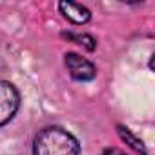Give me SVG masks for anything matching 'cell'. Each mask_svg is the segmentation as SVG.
<instances>
[{
  "mask_svg": "<svg viewBox=\"0 0 155 155\" xmlns=\"http://www.w3.org/2000/svg\"><path fill=\"white\" fill-rule=\"evenodd\" d=\"M81 146L69 131L49 126L42 130L33 142V155H79Z\"/></svg>",
  "mask_w": 155,
  "mask_h": 155,
  "instance_id": "cell-1",
  "label": "cell"
},
{
  "mask_svg": "<svg viewBox=\"0 0 155 155\" xmlns=\"http://www.w3.org/2000/svg\"><path fill=\"white\" fill-rule=\"evenodd\" d=\"M20 104V95L17 91V88L6 81H0V126L8 124Z\"/></svg>",
  "mask_w": 155,
  "mask_h": 155,
  "instance_id": "cell-2",
  "label": "cell"
},
{
  "mask_svg": "<svg viewBox=\"0 0 155 155\" xmlns=\"http://www.w3.org/2000/svg\"><path fill=\"white\" fill-rule=\"evenodd\" d=\"M64 58H66L64 62H66V68H68V71L71 75V79L81 81V82L95 79V75H97L95 66L88 58H84L82 55H79V53H66Z\"/></svg>",
  "mask_w": 155,
  "mask_h": 155,
  "instance_id": "cell-3",
  "label": "cell"
},
{
  "mask_svg": "<svg viewBox=\"0 0 155 155\" xmlns=\"http://www.w3.org/2000/svg\"><path fill=\"white\" fill-rule=\"evenodd\" d=\"M60 13L73 24H86L91 18V13L88 8H84L82 4H75V2H60L58 4Z\"/></svg>",
  "mask_w": 155,
  "mask_h": 155,
  "instance_id": "cell-4",
  "label": "cell"
},
{
  "mask_svg": "<svg viewBox=\"0 0 155 155\" xmlns=\"http://www.w3.org/2000/svg\"><path fill=\"white\" fill-rule=\"evenodd\" d=\"M117 130H119V137H120L128 146H131L135 151H139V153L146 155V148H144V142H142L140 139H137V137H135L128 128H124V126H119Z\"/></svg>",
  "mask_w": 155,
  "mask_h": 155,
  "instance_id": "cell-5",
  "label": "cell"
},
{
  "mask_svg": "<svg viewBox=\"0 0 155 155\" xmlns=\"http://www.w3.org/2000/svg\"><path fill=\"white\" fill-rule=\"evenodd\" d=\"M64 37L69 38V40H75V42H81V46L84 44L90 51H93V49H95V44H97V42H95L91 37H88V35H82V37H81V35H79V37H77V35H64Z\"/></svg>",
  "mask_w": 155,
  "mask_h": 155,
  "instance_id": "cell-6",
  "label": "cell"
},
{
  "mask_svg": "<svg viewBox=\"0 0 155 155\" xmlns=\"http://www.w3.org/2000/svg\"><path fill=\"white\" fill-rule=\"evenodd\" d=\"M101 155H126V153L120 151V150H115V148H106Z\"/></svg>",
  "mask_w": 155,
  "mask_h": 155,
  "instance_id": "cell-7",
  "label": "cell"
}]
</instances>
